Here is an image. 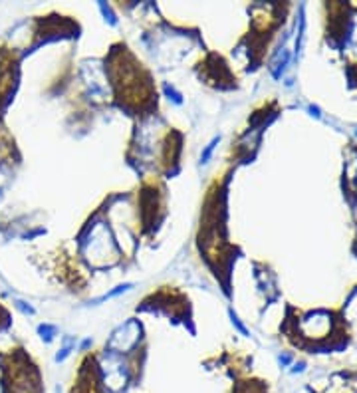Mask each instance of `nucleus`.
<instances>
[{"instance_id": "1", "label": "nucleus", "mask_w": 357, "mask_h": 393, "mask_svg": "<svg viewBox=\"0 0 357 393\" xmlns=\"http://www.w3.org/2000/svg\"><path fill=\"white\" fill-rule=\"evenodd\" d=\"M216 141H218V139H212V141H210V145H208V147L204 149V153H203V161H206V159L210 157V153H212V149H214V145H216Z\"/></svg>"}]
</instances>
